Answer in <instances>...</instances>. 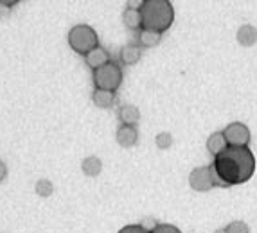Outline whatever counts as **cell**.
I'll use <instances>...</instances> for the list:
<instances>
[{
    "label": "cell",
    "mask_w": 257,
    "mask_h": 233,
    "mask_svg": "<svg viewBox=\"0 0 257 233\" xmlns=\"http://www.w3.org/2000/svg\"><path fill=\"white\" fill-rule=\"evenodd\" d=\"M210 170L214 185H243L255 172V156L248 147H227L218 156H214Z\"/></svg>",
    "instance_id": "cell-1"
},
{
    "label": "cell",
    "mask_w": 257,
    "mask_h": 233,
    "mask_svg": "<svg viewBox=\"0 0 257 233\" xmlns=\"http://www.w3.org/2000/svg\"><path fill=\"white\" fill-rule=\"evenodd\" d=\"M142 29L155 31L162 34L173 26L175 20V9L167 0H144L141 4Z\"/></svg>",
    "instance_id": "cell-2"
},
{
    "label": "cell",
    "mask_w": 257,
    "mask_h": 233,
    "mask_svg": "<svg viewBox=\"0 0 257 233\" xmlns=\"http://www.w3.org/2000/svg\"><path fill=\"white\" fill-rule=\"evenodd\" d=\"M69 45L74 52L77 54H88L92 52L94 49L99 47V38H97V33L94 31V27L86 26V24H77L74 26L72 29L69 31Z\"/></svg>",
    "instance_id": "cell-3"
},
{
    "label": "cell",
    "mask_w": 257,
    "mask_h": 233,
    "mask_svg": "<svg viewBox=\"0 0 257 233\" xmlns=\"http://www.w3.org/2000/svg\"><path fill=\"white\" fill-rule=\"evenodd\" d=\"M94 86L97 90H108V92H115L122 83V70L117 63L110 61L104 67L94 70Z\"/></svg>",
    "instance_id": "cell-4"
},
{
    "label": "cell",
    "mask_w": 257,
    "mask_h": 233,
    "mask_svg": "<svg viewBox=\"0 0 257 233\" xmlns=\"http://www.w3.org/2000/svg\"><path fill=\"white\" fill-rule=\"evenodd\" d=\"M223 136L228 147H248L250 144V129L243 122H230L223 129Z\"/></svg>",
    "instance_id": "cell-5"
},
{
    "label": "cell",
    "mask_w": 257,
    "mask_h": 233,
    "mask_svg": "<svg viewBox=\"0 0 257 233\" xmlns=\"http://www.w3.org/2000/svg\"><path fill=\"white\" fill-rule=\"evenodd\" d=\"M189 185L196 192H207L214 185V178H212V170L209 167H198L193 172L189 174Z\"/></svg>",
    "instance_id": "cell-6"
},
{
    "label": "cell",
    "mask_w": 257,
    "mask_h": 233,
    "mask_svg": "<svg viewBox=\"0 0 257 233\" xmlns=\"http://www.w3.org/2000/svg\"><path fill=\"white\" fill-rule=\"evenodd\" d=\"M117 144L120 145V147H133V145L137 144V138H139V133L137 129H135V126H122L117 129Z\"/></svg>",
    "instance_id": "cell-7"
},
{
    "label": "cell",
    "mask_w": 257,
    "mask_h": 233,
    "mask_svg": "<svg viewBox=\"0 0 257 233\" xmlns=\"http://www.w3.org/2000/svg\"><path fill=\"white\" fill-rule=\"evenodd\" d=\"M85 61L92 70H97V68L110 63V56H108V52L104 51L103 47H97V49H94V51L85 56Z\"/></svg>",
    "instance_id": "cell-8"
},
{
    "label": "cell",
    "mask_w": 257,
    "mask_h": 233,
    "mask_svg": "<svg viewBox=\"0 0 257 233\" xmlns=\"http://www.w3.org/2000/svg\"><path fill=\"white\" fill-rule=\"evenodd\" d=\"M92 101H94V104L97 108H103V110H106V108H111L113 104H115V92H108V90H94V93H92Z\"/></svg>",
    "instance_id": "cell-9"
},
{
    "label": "cell",
    "mask_w": 257,
    "mask_h": 233,
    "mask_svg": "<svg viewBox=\"0 0 257 233\" xmlns=\"http://www.w3.org/2000/svg\"><path fill=\"white\" fill-rule=\"evenodd\" d=\"M119 119L124 126H135L141 120V111H139L137 106H133V104H124L119 110Z\"/></svg>",
    "instance_id": "cell-10"
},
{
    "label": "cell",
    "mask_w": 257,
    "mask_h": 233,
    "mask_svg": "<svg viewBox=\"0 0 257 233\" xmlns=\"http://www.w3.org/2000/svg\"><path fill=\"white\" fill-rule=\"evenodd\" d=\"M227 140L223 136V131H216L207 138V151H209L212 156H218L223 149H227Z\"/></svg>",
    "instance_id": "cell-11"
},
{
    "label": "cell",
    "mask_w": 257,
    "mask_h": 233,
    "mask_svg": "<svg viewBox=\"0 0 257 233\" xmlns=\"http://www.w3.org/2000/svg\"><path fill=\"white\" fill-rule=\"evenodd\" d=\"M237 42L243 47H252L257 42V29L250 24H244L237 29Z\"/></svg>",
    "instance_id": "cell-12"
},
{
    "label": "cell",
    "mask_w": 257,
    "mask_h": 233,
    "mask_svg": "<svg viewBox=\"0 0 257 233\" xmlns=\"http://www.w3.org/2000/svg\"><path fill=\"white\" fill-rule=\"evenodd\" d=\"M122 20H124V26L128 29L135 31L142 27V17H141V9L135 8H126L124 13H122Z\"/></svg>",
    "instance_id": "cell-13"
},
{
    "label": "cell",
    "mask_w": 257,
    "mask_h": 233,
    "mask_svg": "<svg viewBox=\"0 0 257 233\" xmlns=\"http://www.w3.org/2000/svg\"><path fill=\"white\" fill-rule=\"evenodd\" d=\"M141 61V47L126 45L120 49V63L122 65H135Z\"/></svg>",
    "instance_id": "cell-14"
},
{
    "label": "cell",
    "mask_w": 257,
    "mask_h": 233,
    "mask_svg": "<svg viewBox=\"0 0 257 233\" xmlns=\"http://www.w3.org/2000/svg\"><path fill=\"white\" fill-rule=\"evenodd\" d=\"M81 169H83V172H85L86 176L94 178V176H99V174H101V170H103V161L99 160L97 156H88V158H85V160H83Z\"/></svg>",
    "instance_id": "cell-15"
},
{
    "label": "cell",
    "mask_w": 257,
    "mask_h": 233,
    "mask_svg": "<svg viewBox=\"0 0 257 233\" xmlns=\"http://www.w3.org/2000/svg\"><path fill=\"white\" fill-rule=\"evenodd\" d=\"M160 40H162V34L155 33V31H148V29H142L141 31V36H139V42H141L142 47H155V45H159Z\"/></svg>",
    "instance_id": "cell-16"
},
{
    "label": "cell",
    "mask_w": 257,
    "mask_h": 233,
    "mask_svg": "<svg viewBox=\"0 0 257 233\" xmlns=\"http://www.w3.org/2000/svg\"><path fill=\"white\" fill-rule=\"evenodd\" d=\"M155 144H157V147H159V149H169L173 145L171 133H167V131L159 133V135H157V138H155Z\"/></svg>",
    "instance_id": "cell-17"
},
{
    "label": "cell",
    "mask_w": 257,
    "mask_h": 233,
    "mask_svg": "<svg viewBox=\"0 0 257 233\" xmlns=\"http://www.w3.org/2000/svg\"><path fill=\"white\" fill-rule=\"evenodd\" d=\"M52 190H54V186H52V183L49 179H40L36 183V194L42 195V197H49L52 194Z\"/></svg>",
    "instance_id": "cell-18"
},
{
    "label": "cell",
    "mask_w": 257,
    "mask_h": 233,
    "mask_svg": "<svg viewBox=\"0 0 257 233\" xmlns=\"http://www.w3.org/2000/svg\"><path fill=\"white\" fill-rule=\"evenodd\" d=\"M225 229H227V233H248V224L243 220H232Z\"/></svg>",
    "instance_id": "cell-19"
},
{
    "label": "cell",
    "mask_w": 257,
    "mask_h": 233,
    "mask_svg": "<svg viewBox=\"0 0 257 233\" xmlns=\"http://www.w3.org/2000/svg\"><path fill=\"white\" fill-rule=\"evenodd\" d=\"M151 233H182V231L173 224H157Z\"/></svg>",
    "instance_id": "cell-20"
},
{
    "label": "cell",
    "mask_w": 257,
    "mask_h": 233,
    "mask_svg": "<svg viewBox=\"0 0 257 233\" xmlns=\"http://www.w3.org/2000/svg\"><path fill=\"white\" fill-rule=\"evenodd\" d=\"M119 233H151V231L144 229L141 224H128V226H124V228H120Z\"/></svg>",
    "instance_id": "cell-21"
},
{
    "label": "cell",
    "mask_w": 257,
    "mask_h": 233,
    "mask_svg": "<svg viewBox=\"0 0 257 233\" xmlns=\"http://www.w3.org/2000/svg\"><path fill=\"white\" fill-rule=\"evenodd\" d=\"M6 176H8V167H6L4 161H0V181H4Z\"/></svg>",
    "instance_id": "cell-22"
},
{
    "label": "cell",
    "mask_w": 257,
    "mask_h": 233,
    "mask_svg": "<svg viewBox=\"0 0 257 233\" xmlns=\"http://www.w3.org/2000/svg\"><path fill=\"white\" fill-rule=\"evenodd\" d=\"M214 233H227V229H218V231H214Z\"/></svg>",
    "instance_id": "cell-23"
}]
</instances>
